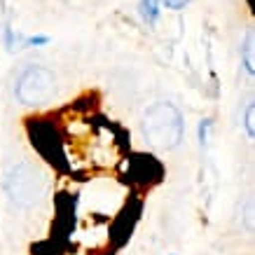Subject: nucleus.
Wrapping results in <instances>:
<instances>
[{
	"mask_svg": "<svg viewBox=\"0 0 255 255\" xmlns=\"http://www.w3.org/2000/svg\"><path fill=\"white\" fill-rule=\"evenodd\" d=\"M246 131H248V136H251V138H255V106L253 103H251V106H248V110H246Z\"/></svg>",
	"mask_w": 255,
	"mask_h": 255,
	"instance_id": "423d86ee",
	"label": "nucleus"
},
{
	"mask_svg": "<svg viewBox=\"0 0 255 255\" xmlns=\"http://www.w3.org/2000/svg\"><path fill=\"white\" fill-rule=\"evenodd\" d=\"M253 54H255V38H253V31H248L246 45H244V68H246L248 75H253V73H255V68H253V66H255Z\"/></svg>",
	"mask_w": 255,
	"mask_h": 255,
	"instance_id": "20e7f679",
	"label": "nucleus"
},
{
	"mask_svg": "<svg viewBox=\"0 0 255 255\" xmlns=\"http://www.w3.org/2000/svg\"><path fill=\"white\" fill-rule=\"evenodd\" d=\"M140 16L147 23H155L159 19V0H140Z\"/></svg>",
	"mask_w": 255,
	"mask_h": 255,
	"instance_id": "39448f33",
	"label": "nucleus"
},
{
	"mask_svg": "<svg viewBox=\"0 0 255 255\" xmlns=\"http://www.w3.org/2000/svg\"><path fill=\"white\" fill-rule=\"evenodd\" d=\"M47 42H49V35H31V38L23 40V45H28V47H42Z\"/></svg>",
	"mask_w": 255,
	"mask_h": 255,
	"instance_id": "0eeeda50",
	"label": "nucleus"
},
{
	"mask_svg": "<svg viewBox=\"0 0 255 255\" xmlns=\"http://www.w3.org/2000/svg\"><path fill=\"white\" fill-rule=\"evenodd\" d=\"M209 129H211V120H201V124H199V143L201 145H206V140H209Z\"/></svg>",
	"mask_w": 255,
	"mask_h": 255,
	"instance_id": "6e6552de",
	"label": "nucleus"
},
{
	"mask_svg": "<svg viewBox=\"0 0 255 255\" xmlns=\"http://www.w3.org/2000/svg\"><path fill=\"white\" fill-rule=\"evenodd\" d=\"M143 136L157 150H176L185 136L183 113L171 101H157L143 115Z\"/></svg>",
	"mask_w": 255,
	"mask_h": 255,
	"instance_id": "f257e3e1",
	"label": "nucleus"
},
{
	"mask_svg": "<svg viewBox=\"0 0 255 255\" xmlns=\"http://www.w3.org/2000/svg\"><path fill=\"white\" fill-rule=\"evenodd\" d=\"M14 94L23 106H33V108L35 106H45L56 94L54 73L49 68H45V66H28L16 78Z\"/></svg>",
	"mask_w": 255,
	"mask_h": 255,
	"instance_id": "7ed1b4c3",
	"label": "nucleus"
},
{
	"mask_svg": "<svg viewBox=\"0 0 255 255\" xmlns=\"http://www.w3.org/2000/svg\"><path fill=\"white\" fill-rule=\"evenodd\" d=\"M187 2H190V0H164V5H166L169 9H176V12L185 7Z\"/></svg>",
	"mask_w": 255,
	"mask_h": 255,
	"instance_id": "1a4fd4ad",
	"label": "nucleus"
},
{
	"mask_svg": "<svg viewBox=\"0 0 255 255\" xmlns=\"http://www.w3.org/2000/svg\"><path fill=\"white\" fill-rule=\"evenodd\" d=\"M45 176L42 171L31 162H19L7 171L5 176V192L16 206L31 209L45 197Z\"/></svg>",
	"mask_w": 255,
	"mask_h": 255,
	"instance_id": "f03ea898",
	"label": "nucleus"
}]
</instances>
